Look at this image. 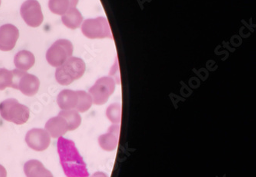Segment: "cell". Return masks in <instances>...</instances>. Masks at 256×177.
I'll return each instance as SVG.
<instances>
[{"mask_svg": "<svg viewBox=\"0 0 256 177\" xmlns=\"http://www.w3.org/2000/svg\"><path fill=\"white\" fill-rule=\"evenodd\" d=\"M60 162L67 177H88V170L74 141L60 137L58 140Z\"/></svg>", "mask_w": 256, "mask_h": 177, "instance_id": "cell-1", "label": "cell"}, {"mask_svg": "<svg viewBox=\"0 0 256 177\" xmlns=\"http://www.w3.org/2000/svg\"><path fill=\"white\" fill-rule=\"evenodd\" d=\"M86 70V66L82 58L71 57L68 60L57 68L56 80L62 86H70L84 76Z\"/></svg>", "mask_w": 256, "mask_h": 177, "instance_id": "cell-2", "label": "cell"}, {"mask_svg": "<svg viewBox=\"0 0 256 177\" xmlns=\"http://www.w3.org/2000/svg\"><path fill=\"white\" fill-rule=\"evenodd\" d=\"M0 115L7 122L21 126L28 122L30 111L17 100L8 99L0 104Z\"/></svg>", "mask_w": 256, "mask_h": 177, "instance_id": "cell-3", "label": "cell"}, {"mask_svg": "<svg viewBox=\"0 0 256 177\" xmlns=\"http://www.w3.org/2000/svg\"><path fill=\"white\" fill-rule=\"evenodd\" d=\"M82 32L90 40L114 38L110 24L105 17L87 20L82 22Z\"/></svg>", "mask_w": 256, "mask_h": 177, "instance_id": "cell-4", "label": "cell"}, {"mask_svg": "<svg viewBox=\"0 0 256 177\" xmlns=\"http://www.w3.org/2000/svg\"><path fill=\"white\" fill-rule=\"evenodd\" d=\"M74 52V45L70 40H60L56 41L47 51V62L52 67L58 68L64 65L68 58L72 57Z\"/></svg>", "mask_w": 256, "mask_h": 177, "instance_id": "cell-5", "label": "cell"}, {"mask_svg": "<svg viewBox=\"0 0 256 177\" xmlns=\"http://www.w3.org/2000/svg\"><path fill=\"white\" fill-rule=\"evenodd\" d=\"M116 86V82L112 77H102L98 80L88 92L92 98L94 104L102 106L106 104L110 96L115 92Z\"/></svg>", "mask_w": 256, "mask_h": 177, "instance_id": "cell-6", "label": "cell"}, {"mask_svg": "<svg viewBox=\"0 0 256 177\" xmlns=\"http://www.w3.org/2000/svg\"><path fill=\"white\" fill-rule=\"evenodd\" d=\"M21 16L26 24L32 28H38L44 21L42 7L37 0H27L20 10Z\"/></svg>", "mask_w": 256, "mask_h": 177, "instance_id": "cell-7", "label": "cell"}, {"mask_svg": "<svg viewBox=\"0 0 256 177\" xmlns=\"http://www.w3.org/2000/svg\"><path fill=\"white\" fill-rule=\"evenodd\" d=\"M26 142L30 149L37 152H44L51 144V136L46 130L32 129L27 132Z\"/></svg>", "mask_w": 256, "mask_h": 177, "instance_id": "cell-8", "label": "cell"}, {"mask_svg": "<svg viewBox=\"0 0 256 177\" xmlns=\"http://www.w3.org/2000/svg\"><path fill=\"white\" fill-rule=\"evenodd\" d=\"M20 38V31L12 24L0 27V50L2 52L12 51Z\"/></svg>", "mask_w": 256, "mask_h": 177, "instance_id": "cell-9", "label": "cell"}, {"mask_svg": "<svg viewBox=\"0 0 256 177\" xmlns=\"http://www.w3.org/2000/svg\"><path fill=\"white\" fill-rule=\"evenodd\" d=\"M120 125H112L110 127L108 132L100 136L98 144L104 150L112 152L116 150L120 141Z\"/></svg>", "mask_w": 256, "mask_h": 177, "instance_id": "cell-10", "label": "cell"}, {"mask_svg": "<svg viewBox=\"0 0 256 177\" xmlns=\"http://www.w3.org/2000/svg\"><path fill=\"white\" fill-rule=\"evenodd\" d=\"M40 88V78L36 76L26 72L18 84V90L26 96L31 97L38 94Z\"/></svg>", "mask_w": 256, "mask_h": 177, "instance_id": "cell-11", "label": "cell"}, {"mask_svg": "<svg viewBox=\"0 0 256 177\" xmlns=\"http://www.w3.org/2000/svg\"><path fill=\"white\" fill-rule=\"evenodd\" d=\"M45 130L50 136L54 139H58L60 137H64L68 132V126L62 117L58 116L50 119L46 122Z\"/></svg>", "mask_w": 256, "mask_h": 177, "instance_id": "cell-12", "label": "cell"}, {"mask_svg": "<svg viewBox=\"0 0 256 177\" xmlns=\"http://www.w3.org/2000/svg\"><path fill=\"white\" fill-rule=\"evenodd\" d=\"M78 102L77 91L65 90L58 94L57 104L62 110H76Z\"/></svg>", "mask_w": 256, "mask_h": 177, "instance_id": "cell-13", "label": "cell"}, {"mask_svg": "<svg viewBox=\"0 0 256 177\" xmlns=\"http://www.w3.org/2000/svg\"><path fill=\"white\" fill-rule=\"evenodd\" d=\"M24 172L27 177H54L42 162L36 160L28 161L24 166Z\"/></svg>", "mask_w": 256, "mask_h": 177, "instance_id": "cell-14", "label": "cell"}, {"mask_svg": "<svg viewBox=\"0 0 256 177\" xmlns=\"http://www.w3.org/2000/svg\"><path fill=\"white\" fill-rule=\"evenodd\" d=\"M80 0H50L48 8L56 15H65L72 8H76Z\"/></svg>", "mask_w": 256, "mask_h": 177, "instance_id": "cell-15", "label": "cell"}, {"mask_svg": "<svg viewBox=\"0 0 256 177\" xmlns=\"http://www.w3.org/2000/svg\"><path fill=\"white\" fill-rule=\"evenodd\" d=\"M14 64L17 70L27 72L35 65V56L30 51H20L14 58Z\"/></svg>", "mask_w": 256, "mask_h": 177, "instance_id": "cell-16", "label": "cell"}, {"mask_svg": "<svg viewBox=\"0 0 256 177\" xmlns=\"http://www.w3.org/2000/svg\"><path fill=\"white\" fill-rule=\"evenodd\" d=\"M62 22L67 28L70 30H77L80 28L84 22V16L78 8H72L62 16Z\"/></svg>", "mask_w": 256, "mask_h": 177, "instance_id": "cell-17", "label": "cell"}, {"mask_svg": "<svg viewBox=\"0 0 256 177\" xmlns=\"http://www.w3.org/2000/svg\"><path fill=\"white\" fill-rule=\"evenodd\" d=\"M62 117L68 126V131L76 130L82 124V117L80 112L76 110H62L58 114Z\"/></svg>", "mask_w": 256, "mask_h": 177, "instance_id": "cell-18", "label": "cell"}, {"mask_svg": "<svg viewBox=\"0 0 256 177\" xmlns=\"http://www.w3.org/2000/svg\"><path fill=\"white\" fill-rule=\"evenodd\" d=\"M78 96V102L76 110L80 114H84L91 109V107L94 105L92 98L88 92L86 91H77Z\"/></svg>", "mask_w": 256, "mask_h": 177, "instance_id": "cell-19", "label": "cell"}, {"mask_svg": "<svg viewBox=\"0 0 256 177\" xmlns=\"http://www.w3.org/2000/svg\"><path fill=\"white\" fill-rule=\"evenodd\" d=\"M106 116L112 124L120 125L122 120L121 104H114L110 105L106 110Z\"/></svg>", "mask_w": 256, "mask_h": 177, "instance_id": "cell-20", "label": "cell"}, {"mask_svg": "<svg viewBox=\"0 0 256 177\" xmlns=\"http://www.w3.org/2000/svg\"><path fill=\"white\" fill-rule=\"evenodd\" d=\"M12 72L6 68H0V91L12 88Z\"/></svg>", "mask_w": 256, "mask_h": 177, "instance_id": "cell-21", "label": "cell"}, {"mask_svg": "<svg viewBox=\"0 0 256 177\" xmlns=\"http://www.w3.org/2000/svg\"><path fill=\"white\" fill-rule=\"evenodd\" d=\"M12 88L15 90H18V84L22 77L26 74L27 72L25 71L20 70H14L12 71Z\"/></svg>", "mask_w": 256, "mask_h": 177, "instance_id": "cell-22", "label": "cell"}, {"mask_svg": "<svg viewBox=\"0 0 256 177\" xmlns=\"http://www.w3.org/2000/svg\"><path fill=\"white\" fill-rule=\"evenodd\" d=\"M0 177H7L6 170L2 165H0Z\"/></svg>", "mask_w": 256, "mask_h": 177, "instance_id": "cell-23", "label": "cell"}, {"mask_svg": "<svg viewBox=\"0 0 256 177\" xmlns=\"http://www.w3.org/2000/svg\"><path fill=\"white\" fill-rule=\"evenodd\" d=\"M91 177H108L105 172H97L92 176Z\"/></svg>", "mask_w": 256, "mask_h": 177, "instance_id": "cell-24", "label": "cell"}, {"mask_svg": "<svg viewBox=\"0 0 256 177\" xmlns=\"http://www.w3.org/2000/svg\"><path fill=\"white\" fill-rule=\"evenodd\" d=\"M1 4H2V0H0V6H1Z\"/></svg>", "mask_w": 256, "mask_h": 177, "instance_id": "cell-25", "label": "cell"}]
</instances>
